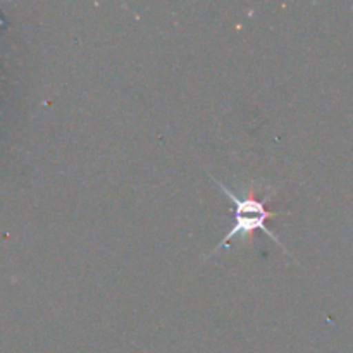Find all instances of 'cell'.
Segmentation results:
<instances>
[{
    "label": "cell",
    "instance_id": "1",
    "mask_svg": "<svg viewBox=\"0 0 353 353\" xmlns=\"http://www.w3.org/2000/svg\"><path fill=\"white\" fill-rule=\"evenodd\" d=\"M216 181V179H214ZM217 183V181H216ZM221 186V190L224 192V195L234 203V228L226 234L223 243L219 245V248H226L230 245L231 240L238 236V234H243V236H252V233L255 231H264L269 238H272L274 241H278V238L271 233V231L265 228V221L269 217H274L276 212H269L265 209V202L269 200V196L259 200L255 196H245V199H238L231 190H228L223 183H217Z\"/></svg>",
    "mask_w": 353,
    "mask_h": 353
}]
</instances>
